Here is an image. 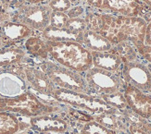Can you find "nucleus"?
<instances>
[{"label":"nucleus","instance_id":"nucleus-15","mask_svg":"<svg viewBox=\"0 0 151 134\" xmlns=\"http://www.w3.org/2000/svg\"><path fill=\"white\" fill-rule=\"evenodd\" d=\"M83 33L73 32L66 28H56L48 25L42 32V36L45 41L52 42H77L83 44Z\"/></svg>","mask_w":151,"mask_h":134},{"label":"nucleus","instance_id":"nucleus-5","mask_svg":"<svg viewBox=\"0 0 151 134\" xmlns=\"http://www.w3.org/2000/svg\"><path fill=\"white\" fill-rule=\"evenodd\" d=\"M83 77L90 92H95L99 95L122 92L126 87L122 76L119 72H111L92 67L84 72Z\"/></svg>","mask_w":151,"mask_h":134},{"label":"nucleus","instance_id":"nucleus-35","mask_svg":"<svg viewBox=\"0 0 151 134\" xmlns=\"http://www.w3.org/2000/svg\"><path fill=\"white\" fill-rule=\"evenodd\" d=\"M69 1L70 2V4L73 6H77V5H79V3L81 2V0H69Z\"/></svg>","mask_w":151,"mask_h":134},{"label":"nucleus","instance_id":"nucleus-20","mask_svg":"<svg viewBox=\"0 0 151 134\" xmlns=\"http://www.w3.org/2000/svg\"><path fill=\"white\" fill-rule=\"evenodd\" d=\"M19 129L21 123L15 115L0 112V134H16Z\"/></svg>","mask_w":151,"mask_h":134},{"label":"nucleus","instance_id":"nucleus-40","mask_svg":"<svg viewBox=\"0 0 151 134\" xmlns=\"http://www.w3.org/2000/svg\"><path fill=\"white\" fill-rule=\"evenodd\" d=\"M3 46H2V42H1V38H0V48H2Z\"/></svg>","mask_w":151,"mask_h":134},{"label":"nucleus","instance_id":"nucleus-33","mask_svg":"<svg viewBox=\"0 0 151 134\" xmlns=\"http://www.w3.org/2000/svg\"><path fill=\"white\" fill-rule=\"evenodd\" d=\"M27 4H32V5H36V4H44L45 0H24Z\"/></svg>","mask_w":151,"mask_h":134},{"label":"nucleus","instance_id":"nucleus-38","mask_svg":"<svg viewBox=\"0 0 151 134\" xmlns=\"http://www.w3.org/2000/svg\"><path fill=\"white\" fill-rule=\"evenodd\" d=\"M147 68H148V70H149V71L151 72V64L149 63L148 65H147Z\"/></svg>","mask_w":151,"mask_h":134},{"label":"nucleus","instance_id":"nucleus-29","mask_svg":"<svg viewBox=\"0 0 151 134\" xmlns=\"http://www.w3.org/2000/svg\"><path fill=\"white\" fill-rule=\"evenodd\" d=\"M84 12V9L82 6H74L73 8H71L68 12L67 15L69 17V19H74V18H80L81 15L83 14Z\"/></svg>","mask_w":151,"mask_h":134},{"label":"nucleus","instance_id":"nucleus-24","mask_svg":"<svg viewBox=\"0 0 151 134\" xmlns=\"http://www.w3.org/2000/svg\"><path fill=\"white\" fill-rule=\"evenodd\" d=\"M64 28H66L73 32L83 33L87 29V26H86V22H85L84 19L74 18V19H69L67 23L65 24Z\"/></svg>","mask_w":151,"mask_h":134},{"label":"nucleus","instance_id":"nucleus-16","mask_svg":"<svg viewBox=\"0 0 151 134\" xmlns=\"http://www.w3.org/2000/svg\"><path fill=\"white\" fill-rule=\"evenodd\" d=\"M83 44L90 51L104 52L110 51L113 44L109 41L94 31L86 29L83 34Z\"/></svg>","mask_w":151,"mask_h":134},{"label":"nucleus","instance_id":"nucleus-31","mask_svg":"<svg viewBox=\"0 0 151 134\" xmlns=\"http://www.w3.org/2000/svg\"><path fill=\"white\" fill-rule=\"evenodd\" d=\"M129 133L130 134H147L145 131H144L139 125H136V124H132L130 125L129 127Z\"/></svg>","mask_w":151,"mask_h":134},{"label":"nucleus","instance_id":"nucleus-9","mask_svg":"<svg viewBox=\"0 0 151 134\" xmlns=\"http://www.w3.org/2000/svg\"><path fill=\"white\" fill-rule=\"evenodd\" d=\"M86 2L95 9L130 17H139L143 9L137 0H86Z\"/></svg>","mask_w":151,"mask_h":134},{"label":"nucleus","instance_id":"nucleus-19","mask_svg":"<svg viewBox=\"0 0 151 134\" xmlns=\"http://www.w3.org/2000/svg\"><path fill=\"white\" fill-rule=\"evenodd\" d=\"M25 57V52L18 47L0 48V68L15 65L22 61Z\"/></svg>","mask_w":151,"mask_h":134},{"label":"nucleus","instance_id":"nucleus-14","mask_svg":"<svg viewBox=\"0 0 151 134\" xmlns=\"http://www.w3.org/2000/svg\"><path fill=\"white\" fill-rule=\"evenodd\" d=\"M31 125L35 130L40 132H65L68 129V124L64 119L58 117H51L50 115L32 118L31 119Z\"/></svg>","mask_w":151,"mask_h":134},{"label":"nucleus","instance_id":"nucleus-23","mask_svg":"<svg viewBox=\"0 0 151 134\" xmlns=\"http://www.w3.org/2000/svg\"><path fill=\"white\" fill-rule=\"evenodd\" d=\"M81 134H128L123 131H115L111 130L104 126L98 124L95 120H90V121L85 122L83 126Z\"/></svg>","mask_w":151,"mask_h":134},{"label":"nucleus","instance_id":"nucleus-22","mask_svg":"<svg viewBox=\"0 0 151 134\" xmlns=\"http://www.w3.org/2000/svg\"><path fill=\"white\" fill-rule=\"evenodd\" d=\"M99 97L114 109L125 110L129 108L123 92H116L112 93H108V95H102Z\"/></svg>","mask_w":151,"mask_h":134},{"label":"nucleus","instance_id":"nucleus-27","mask_svg":"<svg viewBox=\"0 0 151 134\" xmlns=\"http://www.w3.org/2000/svg\"><path fill=\"white\" fill-rule=\"evenodd\" d=\"M26 2L24 0H2L3 8L5 9H19L22 6H23Z\"/></svg>","mask_w":151,"mask_h":134},{"label":"nucleus","instance_id":"nucleus-21","mask_svg":"<svg viewBox=\"0 0 151 134\" xmlns=\"http://www.w3.org/2000/svg\"><path fill=\"white\" fill-rule=\"evenodd\" d=\"M111 51L114 52L119 56L122 62H130V61H134L136 59L137 56V51L135 46L130 42H122L118 44L113 45Z\"/></svg>","mask_w":151,"mask_h":134},{"label":"nucleus","instance_id":"nucleus-12","mask_svg":"<svg viewBox=\"0 0 151 134\" xmlns=\"http://www.w3.org/2000/svg\"><path fill=\"white\" fill-rule=\"evenodd\" d=\"M22 71L26 82L32 89L45 95H53L57 87L42 70L34 67H24Z\"/></svg>","mask_w":151,"mask_h":134},{"label":"nucleus","instance_id":"nucleus-6","mask_svg":"<svg viewBox=\"0 0 151 134\" xmlns=\"http://www.w3.org/2000/svg\"><path fill=\"white\" fill-rule=\"evenodd\" d=\"M52 96L58 102L70 105L75 108H80L96 115L114 109L100 97L90 95L88 93L57 88Z\"/></svg>","mask_w":151,"mask_h":134},{"label":"nucleus","instance_id":"nucleus-2","mask_svg":"<svg viewBox=\"0 0 151 134\" xmlns=\"http://www.w3.org/2000/svg\"><path fill=\"white\" fill-rule=\"evenodd\" d=\"M49 57L63 67L84 73L93 67L91 51L77 42L45 41Z\"/></svg>","mask_w":151,"mask_h":134},{"label":"nucleus","instance_id":"nucleus-10","mask_svg":"<svg viewBox=\"0 0 151 134\" xmlns=\"http://www.w3.org/2000/svg\"><path fill=\"white\" fill-rule=\"evenodd\" d=\"M32 32L34 31L27 26L12 19L0 21V38L3 47H12V44L32 36Z\"/></svg>","mask_w":151,"mask_h":134},{"label":"nucleus","instance_id":"nucleus-1","mask_svg":"<svg viewBox=\"0 0 151 134\" xmlns=\"http://www.w3.org/2000/svg\"><path fill=\"white\" fill-rule=\"evenodd\" d=\"M87 29L106 38L113 45L132 43L135 48L145 44L147 22L142 17L113 15L109 13H88L84 18Z\"/></svg>","mask_w":151,"mask_h":134},{"label":"nucleus","instance_id":"nucleus-39","mask_svg":"<svg viewBox=\"0 0 151 134\" xmlns=\"http://www.w3.org/2000/svg\"><path fill=\"white\" fill-rule=\"evenodd\" d=\"M148 93H151V83H150V86H149V89H148Z\"/></svg>","mask_w":151,"mask_h":134},{"label":"nucleus","instance_id":"nucleus-4","mask_svg":"<svg viewBox=\"0 0 151 134\" xmlns=\"http://www.w3.org/2000/svg\"><path fill=\"white\" fill-rule=\"evenodd\" d=\"M41 70L49 77L57 88L88 95L91 93L82 73L52 61H45L41 65Z\"/></svg>","mask_w":151,"mask_h":134},{"label":"nucleus","instance_id":"nucleus-37","mask_svg":"<svg viewBox=\"0 0 151 134\" xmlns=\"http://www.w3.org/2000/svg\"><path fill=\"white\" fill-rule=\"evenodd\" d=\"M4 9L3 8V4H2V0H0V13L2 12V10Z\"/></svg>","mask_w":151,"mask_h":134},{"label":"nucleus","instance_id":"nucleus-26","mask_svg":"<svg viewBox=\"0 0 151 134\" xmlns=\"http://www.w3.org/2000/svg\"><path fill=\"white\" fill-rule=\"evenodd\" d=\"M47 5L52 11L63 13H67L73 6L69 0H51V1H48Z\"/></svg>","mask_w":151,"mask_h":134},{"label":"nucleus","instance_id":"nucleus-42","mask_svg":"<svg viewBox=\"0 0 151 134\" xmlns=\"http://www.w3.org/2000/svg\"><path fill=\"white\" fill-rule=\"evenodd\" d=\"M47 1H51V0H47Z\"/></svg>","mask_w":151,"mask_h":134},{"label":"nucleus","instance_id":"nucleus-11","mask_svg":"<svg viewBox=\"0 0 151 134\" xmlns=\"http://www.w3.org/2000/svg\"><path fill=\"white\" fill-rule=\"evenodd\" d=\"M129 108L145 119H151V95L126 85L123 91Z\"/></svg>","mask_w":151,"mask_h":134},{"label":"nucleus","instance_id":"nucleus-25","mask_svg":"<svg viewBox=\"0 0 151 134\" xmlns=\"http://www.w3.org/2000/svg\"><path fill=\"white\" fill-rule=\"evenodd\" d=\"M69 17L67 13L52 11L50 16V26L56 27V28H64L65 24L67 23Z\"/></svg>","mask_w":151,"mask_h":134},{"label":"nucleus","instance_id":"nucleus-30","mask_svg":"<svg viewBox=\"0 0 151 134\" xmlns=\"http://www.w3.org/2000/svg\"><path fill=\"white\" fill-rule=\"evenodd\" d=\"M144 44H145L146 45L151 46V22H148L147 24L146 33H145V41H144Z\"/></svg>","mask_w":151,"mask_h":134},{"label":"nucleus","instance_id":"nucleus-3","mask_svg":"<svg viewBox=\"0 0 151 134\" xmlns=\"http://www.w3.org/2000/svg\"><path fill=\"white\" fill-rule=\"evenodd\" d=\"M56 107L42 103L34 93L24 92L16 97H0V112L19 113L27 117L51 115Z\"/></svg>","mask_w":151,"mask_h":134},{"label":"nucleus","instance_id":"nucleus-34","mask_svg":"<svg viewBox=\"0 0 151 134\" xmlns=\"http://www.w3.org/2000/svg\"><path fill=\"white\" fill-rule=\"evenodd\" d=\"M142 18H143L144 19H145L147 23H148V22H151V12H149V13H147V14H145V15H144Z\"/></svg>","mask_w":151,"mask_h":134},{"label":"nucleus","instance_id":"nucleus-7","mask_svg":"<svg viewBox=\"0 0 151 134\" xmlns=\"http://www.w3.org/2000/svg\"><path fill=\"white\" fill-rule=\"evenodd\" d=\"M51 12L47 4L32 5L25 3L16 11L11 19L24 24L32 31L42 32L50 23Z\"/></svg>","mask_w":151,"mask_h":134},{"label":"nucleus","instance_id":"nucleus-13","mask_svg":"<svg viewBox=\"0 0 151 134\" xmlns=\"http://www.w3.org/2000/svg\"><path fill=\"white\" fill-rule=\"evenodd\" d=\"M93 67L111 72H119L123 62L122 58L112 51H91Z\"/></svg>","mask_w":151,"mask_h":134},{"label":"nucleus","instance_id":"nucleus-18","mask_svg":"<svg viewBox=\"0 0 151 134\" xmlns=\"http://www.w3.org/2000/svg\"><path fill=\"white\" fill-rule=\"evenodd\" d=\"M24 47L26 51L34 57L42 59H47L49 57L47 42L38 36L32 35L26 39L24 43Z\"/></svg>","mask_w":151,"mask_h":134},{"label":"nucleus","instance_id":"nucleus-41","mask_svg":"<svg viewBox=\"0 0 151 134\" xmlns=\"http://www.w3.org/2000/svg\"><path fill=\"white\" fill-rule=\"evenodd\" d=\"M16 134H27V133H16Z\"/></svg>","mask_w":151,"mask_h":134},{"label":"nucleus","instance_id":"nucleus-28","mask_svg":"<svg viewBox=\"0 0 151 134\" xmlns=\"http://www.w3.org/2000/svg\"><path fill=\"white\" fill-rule=\"evenodd\" d=\"M136 51L144 59H146L148 63L151 64V46L150 45L143 44L139 46V47H137Z\"/></svg>","mask_w":151,"mask_h":134},{"label":"nucleus","instance_id":"nucleus-8","mask_svg":"<svg viewBox=\"0 0 151 134\" xmlns=\"http://www.w3.org/2000/svg\"><path fill=\"white\" fill-rule=\"evenodd\" d=\"M122 76L126 85L133 86L147 93L151 83V72L147 66L138 61L124 62Z\"/></svg>","mask_w":151,"mask_h":134},{"label":"nucleus","instance_id":"nucleus-17","mask_svg":"<svg viewBox=\"0 0 151 134\" xmlns=\"http://www.w3.org/2000/svg\"><path fill=\"white\" fill-rule=\"evenodd\" d=\"M116 110L117 109H113L102 114H98L94 118V120L109 130L115 131H123L125 130L123 120L117 116V114L115 113Z\"/></svg>","mask_w":151,"mask_h":134},{"label":"nucleus","instance_id":"nucleus-36","mask_svg":"<svg viewBox=\"0 0 151 134\" xmlns=\"http://www.w3.org/2000/svg\"><path fill=\"white\" fill-rule=\"evenodd\" d=\"M141 1L144 4H146L147 6H148L149 8H151V0H141Z\"/></svg>","mask_w":151,"mask_h":134},{"label":"nucleus","instance_id":"nucleus-32","mask_svg":"<svg viewBox=\"0 0 151 134\" xmlns=\"http://www.w3.org/2000/svg\"><path fill=\"white\" fill-rule=\"evenodd\" d=\"M138 125L147 134H151V122H147L146 120H141V122Z\"/></svg>","mask_w":151,"mask_h":134}]
</instances>
